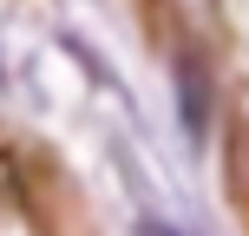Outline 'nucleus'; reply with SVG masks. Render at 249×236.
Returning <instances> with one entry per match:
<instances>
[{
	"instance_id": "1",
	"label": "nucleus",
	"mask_w": 249,
	"mask_h": 236,
	"mask_svg": "<svg viewBox=\"0 0 249 236\" xmlns=\"http://www.w3.org/2000/svg\"><path fill=\"white\" fill-rule=\"evenodd\" d=\"M171 79H177V112H184V131L203 138V131H210V112H216L210 59H203L197 46H184V53H177V66H171Z\"/></svg>"
},
{
	"instance_id": "2",
	"label": "nucleus",
	"mask_w": 249,
	"mask_h": 236,
	"mask_svg": "<svg viewBox=\"0 0 249 236\" xmlns=\"http://www.w3.org/2000/svg\"><path fill=\"white\" fill-rule=\"evenodd\" d=\"M223 177H230V203L249 217V105L230 118V138H223Z\"/></svg>"
},
{
	"instance_id": "3",
	"label": "nucleus",
	"mask_w": 249,
	"mask_h": 236,
	"mask_svg": "<svg viewBox=\"0 0 249 236\" xmlns=\"http://www.w3.org/2000/svg\"><path fill=\"white\" fill-rule=\"evenodd\" d=\"M138 236H177L171 223H158V217H144V223H138Z\"/></svg>"
}]
</instances>
